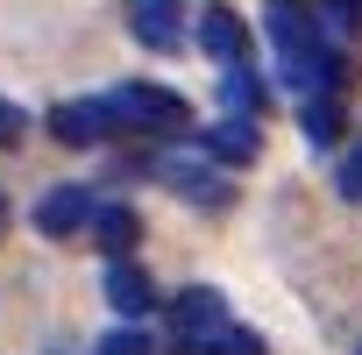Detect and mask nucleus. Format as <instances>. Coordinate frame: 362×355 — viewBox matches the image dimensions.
I'll return each mask as SVG.
<instances>
[{
  "mask_svg": "<svg viewBox=\"0 0 362 355\" xmlns=\"http://www.w3.org/2000/svg\"><path fill=\"white\" fill-rule=\"evenodd\" d=\"M270 43H277V71L298 86V93H341L348 86V64L334 57V36L291 8L270 15Z\"/></svg>",
  "mask_w": 362,
  "mask_h": 355,
  "instance_id": "f257e3e1",
  "label": "nucleus"
},
{
  "mask_svg": "<svg viewBox=\"0 0 362 355\" xmlns=\"http://www.w3.org/2000/svg\"><path fill=\"white\" fill-rule=\"evenodd\" d=\"M156 178L177 192V199H192V206H228L235 199V185H228V163L214 156V149H163L156 156Z\"/></svg>",
  "mask_w": 362,
  "mask_h": 355,
  "instance_id": "f03ea898",
  "label": "nucleus"
},
{
  "mask_svg": "<svg viewBox=\"0 0 362 355\" xmlns=\"http://www.w3.org/2000/svg\"><path fill=\"white\" fill-rule=\"evenodd\" d=\"M107 114H114V128H135V135H177V128H192V107L177 100L170 86H114L107 93Z\"/></svg>",
  "mask_w": 362,
  "mask_h": 355,
  "instance_id": "7ed1b4c3",
  "label": "nucleus"
},
{
  "mask_svg": "<svg viewBox=\"0 0 362 355\" xmlns=\"http://www.w3.org/2000/svg\"><path fill=\"white\" fill-rule=\"evenodd\" d=\"M170 327H177V341H185V348H199V341H214V334L228 327V298H221L214 284L177 291V298H170Z\"/></svg>",
  "mask_w": 362,
  "mask_h": 355,
  "instance_id": "20e7f679",
  "label": "nucleus"
},
{
  "mask_svg": "<svg viewBox=\"0 0 362 355\" xmlns=\"http://www.w3.org/2000/svg\"><path fill=\"white\" fill-rule=\"evenodd\" d=\"M192 36H199V50H206L214 64H249V22H242L235 8H206Z\"/></svg>",
  "mask_w": 362,
  "mask_h": 355,
  "instance_id": "39448f33",
  "label": "nucleus"
},
{
  "mask_svg": "<svg viewBox=\"0 0 362 355\" xmlns=\"http://www.w3.org/2000/svg\"><path fill=\"white\" fill-rule=\"evenodd\" d=\"M50 135H57L64 149H93L100 135H114V114H107V100H64V107L50 114Z\"/></svg>",
  "mask_w": 362,
  "mask_h": 355,
  "instance_id": "423d86ee",
  "label": "nucleus"
},
{
  "mask_svg": "<svg viewBox=\"0 0 362 355\" xmlns=\"http://www.w3.org/2000/svg\"><path fill=\"white\" fill-rule=\"evenodd\" d=\"M86 221H93V192H86V185H50V192L36 199V228H43V235H57V242H64V235H78Z\"/></svg>",
  "mask_w": 362,
  "mask_h": 355,
  "instance_id": "0eeeda50",
  "label": "nucleus"
},
{
  "mask_svg": "<svg viewBox=\"0 0 362 355\" xmlns=\"http://www.w3.org/2000/svg\"><path fill=\"white\" fill-rule=\"evenodd\" d=\"M107 305H114L121 320H142V313L156 305V284H149V270H135L128 256H107Z\"/></svg>",
  "mask_w": 362,
  "mask_h": 355,
  "instance_id": "6e6552de",
  "label": "nucleus"
},
{
  "mask_svg": "<svg viewBox=\"0 0 362 355\" xmlns=\"http://www.w3.org/2000/svg\"><path fill=\"white\" fill-rule=\"evenodd\" d=\"M206 149H214L228 170H242V163H256L263 135H256V121H249V114H221V121L206 128Z\"/></svg>",
  "mask_w": 362,
  "mask_h": 355,
  "instance_id": "1a4fd4ad",
  "label": "nucleus"
},
{
  "mask_svg": "<svg viewBox=\"0 0 362 355\" xmlns=\"http://www.w3.org/2000/svg\"><path fill=\"white\" fill-rule=\"evenodd\" d=\"M128 29H135V43H149V50H177V43H185V29H177V0H135V8H128Z\"/></svg>",
  "mask_w": 362,
  "mask_h": 355,
  "instance_id": "9d476101",
  "label": "nucleus"
},
{
  "mask_svg": "<svg viewBox=\"0 0 362 355\" xmlns=\"http://www.w3.org/2000/svg\"><path fill=\"white\" fill-rule=\"evenodd\" d=\"M93 242L107 249V256H128L135 242H142V221H135V206H121V199H107V206H93Z\"/></svg>",
  "mask_w": 362,
  "mask_h": 355,
  "instance_id": "9b49d317",
  "label": "nucleus"
},
{
  "mask_svg": "<svg viewBox=\"0 0 362 355\" xmlns=\"http://www.w3.org/2000/svg\"><path fill=\"white\" fill-rule=\"evenodd\" d=\"M221 100H228V114H249V121H263V114H270V86H263V78H249L242 64H228Z\"/></svg>",
  "mask_w": 362,
  "mask_h": 355,
  "instance_id": "f8f14e48",
  "label": "nucleus"
},
{
  "mask_svg": "<svg viewBox=\"0 0 362 355\" xmlns=\"http://www.w3.org/2000/svg\"><path fill=\"white\" fill-rule=\"evenodd\" d=\"M298 128H305V142H341V93H305V107H298Z\"/></svg>",
  "mask_w": 362,
  "mask_h": 355,
  "instance_id": "ddd939ff",
  "label": "nucleus"
},
{
  "mask_svg": "<svg viewBox=\"0 0 362 355\" xmlns=\"http://www.w3.org/2000/svg\"><path fill=\"white\" fill-rule=\"evenodd\" d=\"M320 29L327 36H355L362 29V0H320Z\"/></svg>",
  "mask_w": 362,
  "mask_h": 355,
  "instance_id": "4468645a",
  "label": "nucleus"
},
{
  "mask_svg": "<svg viewBox=\"0 0 362 355\" xmlns=\"http://www.w3.org/2000/svg\"><path fill=\"white\" fill-rule=\"evenodd\" d=\"M206 348H214V355H270V348H263V334H249V327H235V320H228Z\"/></svg>",
  "mask_w": 362,
  "mask_h": 355,
  "instance_id": "2eb2a0df",
  "label": "nucleus"
},
{
  "mask_svg": "<svg viewBox=\"0 0 362 355\" xmlns=\"http://www.w3.org/2000/svg\"><path fill=\"white\" fill-rule=\"evenodd\" d=\"M334 185H341V199H362V142L341 156V170H334Z\"/></svg>",
  "mask_w": 362,
  "mask_h": 355,
  "instance_id": "dca6fc26",
  "label": "nucleus"
},
{
  "mask_svg": "<svg viewBox=\"0 0 362 355\" xmlns=\"http://www.w3.org/2000/svg\"><path fill=\"white\" fill-rule=\"evenodd\" d=\"M93 355H149V341H142V334H128V327H114V334H107Z\"/></svg>",
  "mask_w": 362,
  "mask_h": 355,
  "instance_id": "f3484780",
  "label": "nucleus"
},
{
  "mask_svg": "<svg viewBox=\"0 0 362 355\" xmlns=\"http://www.w3.org/2000/svg\"><path fill=\"white\" fill-rule=\"evenodd\" d=\"M22 128H29V114H22L15 100H0V149H15V142H22Z\"/></svg>",
  "mask_w": 362,
  "mask_h": 355,
  "instance_id": "a211bd4d",
  "label": "nucleus"
},
{
  "mask_svg": "<svg viewBox=\"0 0 362 355\" xmlns=\"http://www.w3.org/2000/svg\"><path fill=\"white\" fill-rule=\"evenodd\" d=\"M0 228H8V199H0Z\"/></svg>",
  "mask_w": 362,
  "mask_h": 355,
  "instance_id": "6ab92c4d",
  "label": "nucleus"
},
{
  "mask_svg": "<svg viewBox=\"0 0 362 355\" xmlns=\"http://www.w3.org/2000/svg\"><path fill=\"white\" fill-rule=\"evenodd\" d=\"M355 355H362V348H355Z\"/></svg>",
  "mask_w": 362,
  "mask_h": 355,
  "instance_id": "aec40b11",
  "label": "nucleus"
}]
</instances>
